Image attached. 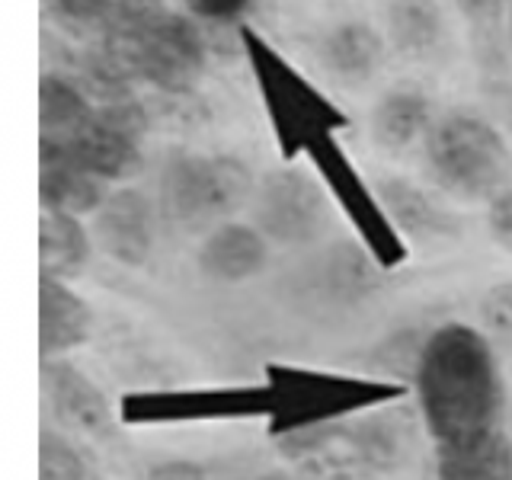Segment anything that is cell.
<instances>
[{
    "instance_id": "6da1fadb",
    "label": "cell",
    "mask_w": 512,
    "mask_h": 480,
    "mask_svg": "<svg viewBox=\"0 0 512 480\" xmlns=\"http://www.w3.org/2000/svg\"><path fill=\"white\" fill-rule=\"evenodd\" d=\"M416 397L439 445L500 426L503 375L487 336L468 324H442L420 349Z\"/></svg>"
},
{
    "instance_id": "7a4b0ae2",
    "label": "cell",
    "mask_w": 512,
    "mask_h": 480,
    "mask_svg": "<svg viewBox=\"0 0 512 480\" xmlns=\"http://www.w3.org/2000/svg\"><path fill=\"white\" fill-rule=\"evenodd\" d=\"M426 167L448 196L487 202L512 183V148L477 112H448L426 132Z\"/></svg>"
},
{
    "instance_id": "3957f363",
    "label": "cell",
    "mask_w": 512,
    "mask_h": 480,
    "mask_svg": "<svg viewBox=\"0 0 512 480\" xmlns=\"http://www.w3.org/2000/svg\"><path fill=\"white\" fill-rule=\"evenodd\" d=\"M250 196L253 176L237 157L176 154L160 176V208L176 228L186 231L224 221Z\"/></svg>"
},
{
    "instance_id": "277c9868",
    "label": "cell",
    "mask_w": 512,
    "mask_h": 480,
    "mask_svg": "<svg viewBox=\"0 0 512 480\" xmlns=\"http://www.w3.org/2000/svg\"><path fill=\"white\" fill-rule=\"evenodd\" d=\"M144 132H148L144 109L135 100H116L96 109L93 119L64 148L100 180H122L141 164Z\"/></svg>"
},
{
    "instance_id": "5b68a950",
    "label": "cell",
    "mask_w": 512,
    "mask_h": 480,
    "mask_svg": "<svg viewBox=\"0 0 512 480\" xmlns=\"http://www.w3.org/2000/svg\"><path fill=\"white\" fill-rule=\"evenodd\" d=\"M260 234L282 240V244H308L327 221L324 192L308 173L301 170H276L256 186L253 199Z\"/></svg>"
},
{
    "instance_id": "8992f818",
    "label": "cell",
    "mask_w": 512,
    "mask_h": 480,
    "mask_svg": "<svg viewBox=\"0 0 512 480\" xmlns=\"http://www.w3.org/2000/svg\"><path fill=\"white\" fill-rule=\"evenodd\" d=\"M93 240L106 256L122 266L148 263L154 247L151 202L138 189H119L93 215Z\"/></svg>"
},
{
    "instance_id": "52a82bcc",
    "label": "cell",
    "mask_w": 512,
    "mask_h": 480,
    "mask_svg": "<svg viewBox=\"0 0 512 480\" xmlns=\"http://www.w3.org/2000/svg\"><path fill=\"white\" fill-rule=\"evenodd\" d=\"M39 199L42 212H61V215H96L103 208L106 180L93 176L80 160L55 141H39Z\"/></svg>"
},
{
    "instance_id": "ba28073f",
    "label": "cell",
    "mask_w": 512,
    "mask_h": 480,
    "mask_svg": "<svg viewBox=\"0 0 512 480\" xmlns=\"http://www.w3.org/2000/svg\"><path fill=\"white\" fill-rule=\"evenodd\" d=\"M388 397L394 394L391 388H372V384H352L346 378H327V375H295V378H282L279 381V423L276 429H295L304 426L308 429L317 420H327L336 410L359 404L362 397Z\"/></svg>"
},
{
    "instance_id": "9c48e42d",
    "label": "cell",
    "mask_w": 512,
    "mask_h": 480,
    "mask_svg": "<svg viewBox=\"0 0 512 480\" xmlns=\"http://www.w3.org/2000/svg\"><path fill=\"white\" fill-rule=\"evenodd\" d=\"M42 378L61 426L87 432V436H106L112 429L109 397L77 365L64 359H45Z\"/></svg>"
},
{
    "instance_id": "30bf717a",
    "label": "cell",
    "mask_w": 512,
    "mask_h": 480,
    "mask_svg": "<svg viewBox=\"0 0 512 480\" xmlns=\"http://www.w3.org/2000/svg\"><path fill=\"white\" fill-rule=\"evenodd\" d=\"M93 314L87 301L71 292L61 279H39V352L58 359L90 336Z\"/></svg>"
},
{
    "instance_id": "8fae6325",
    "label": "cell",
    "mask_w": 512,
    "mask_h": 480,
    "mask_svg": "<svg viewBox=\"0 0 512 480\" xmlns=\"http://www.w3.org/2000/svg\"><path fill=\"white\" fill-rule=\"evenodd\" d=\"M266 237L250 224H218L199 250V266L215 282H244L266 266Z\"/></svg>"
},
{
    "instance_id": "7c38bea8",
    "label": "cell",
    "mask_w": 512,
    "mask_h": 480,
    "mask_svg": "<svg viewBox=\"0 0 512 480\" xmlns=\"http://www.w3.org/2000/svg\"><path fill=\"white\" fill-rule=\"evenodd\" d=\"M436 474L439 480H512V442L500 426L445 442L436 452Z\"/></svg>"
},
{
    "instance_id": "4fadbf2b",
    "label": "cell",
    "mask_w": 512,
    "mask_h": 480,
    "mask_svg": "<svg viewBox=\"0 0 512 480\" xmlns=\"http://www.w3.org/2000/svg\"><path fill=\"white\" fill-rule=\"evenodd\" d=\"M429 128V96L420 87H394L372 112V138L388 151L410 148Z\"/></svg>"
},
{
    "instance_id": "5bb4252c",
    "label": "cell",
    "mask_w": 512,
    "mask_h": 480,
    "mask_svg": "<svg viewBox=\"0 0 512 480\" xmlns=\"http://www.w3.org/2000/svg\"><path fill=\"white\" fill-rule=\"evenodd\" d=\"M90 260V234L74 215L42 212L39 218V269L48 279H71Z\"/></svg>"
},
{
    "instance_id": "9a60e30c",
    "label": "cell",
    "mask_w": 512,
    "mask_h": 480,
    "mask_svg": "<svg viewBox=\"0 0 512 480\" xmlns=\"http://www.w3.org/2000/svg\"><path fill=\"white\" fill-rule=\"evenodd\" d=\"M381 199L397 228L407 231L413 240H432V237H445L458 231L455 218L448 215L429 192H423L420 186H413L407 180H384Z\"/></svg>"
},
{
    "instance_id": "2e32d148",
    "label": "cell",
    "mask_w": 512,
    "mask_h": 480,
    "mask_svg": "<svg viewBox=\"0 0 512 480\" xmlns=\"http://www.w3.org/2000/svg\"><path fill=\"white\" fill-rule=\"evenodd\" d=\"M93 106L71 80L45 74L39 80V122H42V141L68 144L80 128L93 119Z\"/></svg>"
},
{
    "instance_id": "e0dca14e",
    "label": "cell",
    "mask_w": 512,
    "mask_h": 480,
    "mask_svg": "<svg viewBox=\"0 0 512 480\" xmlns=\"http://www.w3.org/2000/svg\"><path fill=\"white\" fill-rule=\"evenodd\" d=\"M384 42L381 36L365 23H343L336 26L324 42V61L327 68L343 80H365L372 77L381 64Z\"/></svg>"
},
{
    "instance_id": "ac0fdd59",
    "label": "cell",
    "mask_w": 512,
    "mask_h": 480,
    "mask_svg": "<svg viewBox=\"0 0 512 480\" xmlns=\"http://www.w3.org/2000/svg\"><path fill=\"white\" fill-rule=\"evenodd\" d=\"M388 29L397 52L410 58L432 55L442 42V16L429 4H394L388 10Z\"/></svg>"
},
{
    "instance_id": "d6986e66",
    "label": "cell",
    "mask_w": 512,
    "mask_h": 480,
    "mask_svg": "<svg viewBox=\"0 0 512 480\" xmlns=\"http://www.w3.org/2000/svg\"><path fill=\"white\" fill-rule=\"evenodd\" d=\"M87 468L77 448L58 436V432L45 429L39 436V480H84Z\"/></svg>"
},
{
    "instance_id": "ffe728a7",
    "label": "cell",
    "mask_w": 512,
    "mask_h": 480,
    "mask_svg": "<svg viewBox=\"0 0 512 480\" xmlns=\"http://www.w3.org/2000/svg\"><path fill=\"white\" fill-rule=\"evenodd\" d=\"M480 317L493 333L512 336V282L493 285L480 301Z\"/></svg>"
},
{
    "instance_id": "44dd1931",
    "label": "cell",
    "mask_w": 512,
    "mask_h": 480,
    "mask_svg": "<svg viewBox=\"0 0 512 480\" xmlns=\"http://www.w3.org/2000/svg\"><path fill=\"white\" fill-rule=\"evenodd\" d=\"M487 228H490L496 244H503L506 250H512V183L490 199Z\"/></svg>"
},
{
    "instance_id": "7402d4cb",
    "label": "cell",
    "mask_w": 512,
    "mask_h": 480,
    "mask_svg": "<svg viewBox=\"0 0 512 480\" xmlns=\"http://www.w3.org/2000/svg\"><path fill=\"white\" fill-rule=\"evenodd\" d=\"M186 10L205 23H237L250 10V4L244 0H205V4H189Z\"/></svg>"
},
{
    "instance_id": "603a6c76",
    "label": "cell",
    "mask_w": 512,
    "mask_h": 480,
    "mask_svg": "<svg viewBox=\"0 0 512 480\" xmlns=\"http://www.w3.org/2000/svg\"><path fill=\"white\" fill-rule=\"evenodd\" d=\"M148 480H205V468L196 461L186 458H173V461H160L148 471Z\"/></svg>"
},
{
    "instance_id": "cb8c5ba5",
    "label": "cell",
    "mask_w": 512,
    "mask_h": 480,
    "mask_svg": "<svg viewBox=\"0 0 512 480\" xmlns=\"http://www.w3.org/2000/svg\"><path fill=\"white\" fill-rule=\"evenodd\" d=\"M506 36H509V45H512V7H506Z\"/></svg>"
},
{
    "instance_id": "d4e9b609",
    "label": "cell",
    "mask_w": 512,
    "mask_h": 480,
    "mask_svg": "<svg viewBox=\"0 0 512 480\" xmlns=\"http://www.w3.org/2000/svg\"><path fill=\"white\" fill-rule=\"evenodd\" d=\"M260 480H292V477H285V474H266V477H260Z\"/></svg>"
},
{
    "instance_id": "484cf974",
    "label": "cell",
    "mask_w": 512,
    "mask_h": 480,
    "mask_svg": "<svg viewBox=\"0 0 512 480\" xmlns=\"http://www.w3.org/2000/svg\"><path fill=\"white\" fill-rule=\"evenodd\" d=\"M509 119H512V96H509Z\"/></svg>"
}]
</instances>
